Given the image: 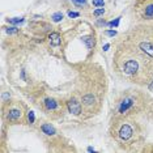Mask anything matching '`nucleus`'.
Listing matches in <instances>:
<instances>
[{"instance_id":"obj_16","label":"nucleus","mask_w":153,"mask_h":153,"mask_svg":"<svg viewBox=\"0 0 153 153\" xmlns=\"http://www.w3.org/2000/svg\"><path fill=\"white\" fill-rule=\"evenodd\" d=\"M72 3L77 7H82V5H85L86 4V0H72Z\"/></svg>"},{"instance_id":"obj_2","label":"nucleus","mask_w":153,"mask_h":153,"mask_svg":"<svg viewBox=\"0 0 153 153\" xmlns=\"http://www.w3.org/2000/svg\"><path fill=\"white\" fill-rule=\"evenodd\" d=\"M132 133H133V131L128 124H123V126L121 127V129H119V137H121L122 140H128V139L132 136Z\"/></svg>"},{"instance_id":"obj_24","label":"nucleus","mask_w":153,"mask_h":153,"mask_svg":"<svg viewBox=\"0 0 153 153\" xmlns=\"http://www.w3.org/2000/svg\"><path fill=\"white\" fill-rule=\"evenodd\" d=\"M88 152H94V148H92V147H88Z\"/></svg>"},{"instance_id":"obj_25","label":"nucleus","mask_w":153,"mask_h":153,"mask_svg":"<svg viewBox=\"0 0 153 153\" xmlns=\"http://www.w3.org/2000/svg\"><path fill=\"white\" fill-rule=\"evenodd\" d=\"M150 89H153V80H152V84H150V86H149Z\"/></svg>"},{"instance_id":"obj_12","label":"nucleus","mask_w":153,"mask_h":153,"mask_svg":"<svg viewBox=\"0 0 153 153\" xmlns=\"http://www.w3.org/2000/svg\"><path fill=\"white\" fill-rule=\"evenodd\" d=\"M53 21L54 22H60V21L63 20V13L62 12H56V13H54L53 15Z\"/></svg>"},{"instance_id":"obj_1","label":"nucleus","mask_w":153,"mask_h":153,"mask_svg":"<svg viewBox=\"0 0 153 153\" xmlns=\"http://www.w3.org/2000/svg\"><path fill=\"white\" fill-rule=\"evenodd\" d=\"M137 69H139V63L136 60H128V62L124 63V67H123L124 73L133 75L137 72Z\"/></svg>"},{"instance_id":"obj_5","label":"nucleus","mask_w":153,"mask_h":153,"mask_svg":"<svg viewBox=\"0 0 153 153\" xmlns=\"http://www.w3.org/2000/svg\"><path fill=\"white\" fill-rule=\"evenodd\" d=\"M139 47L141 49L143 53H145L147 55L153 58V44L152 43H149V42H141V43L139 44Z\"/></svg>"},{"instance_id":"obj_8","label":"nucleus","mask_w":153,"mask_h":153,"mask_svg":"<svg viewBox=\"0 0 153 153\" xmlns=\"http://www.w3.org/2000/svg\"><path fill=\"white\" fill-rule=\"evenodd\" d=\"M20 118H21V111L18 109H12L11 111L8 113V115H7V119H8V121H17Z\"/></svg>"},{"instance_id":"obj_23","label":"nucleus","mask_w":153,"mask_h":153,"mask_svg":"<svg viewBox=\"0 0 153 153\" xmlns=\"http://www.w3.org/2000/svg\"><path fill=\"white\" fill-rule=\"evenodd\" d=\"M109 49H110V44H109V43H106L105 46H103V51H107Z\"/></svg>"},{"instance_id":"obj_3","label":"nucleus","mask_w":153,"mask_h":153,"mask_svg":"<svg viewBox=\"0 0 153 153\" xmlns=\"http://www.w3.org/2000/svg\"><path fill=\"white\" fill-rule=\"evenodd\" d=\"M67 106H68V111H69L71 114L79 115L80 113H81V105H80V102H77L76 100H71Z\"/></svg>"},{"instance_id":"obj_17","label":"nucleus","mask_w":153,"mask_h":153,"mask_svg":"<svg viewBox=\"0 0 153 153\" xmlns=\"http://www.w3.org/2000/svg\"><path fill=\"white\" fill-rule=\"evenodd\" d=\"M28 119H29V123H34V121H35L34 111H29V113H28Z\"/></svg>"},{"instance_id":"obj_4","label":"nucleus","mask_w":153,"mask_h":153,"mask_svg":"<svg viewBox=\"0 0 153 153\" xmlns=\"http://www.w3.org/2000/svg\"><path fill=\"white\" fill-rule=\"evenodd\" d=\"M49 41H50V44L54 47H58L60 46V43H62V38H60V34L59 33H51L50 35H49Z\"/></svg>"},{"instance_id":"obj_21","label":"nucleus","mask_w":153,"mask_h":153,"mask_svg":"<svg viewBox=\"0 0 153 153\" xmlns=\"http://www.w3.org/2000/svg\"><path fill=\"white\" fill-rule=\"evenodd\" d=\"M68 16H69L71 18H76V17H79V16H80V13H79V12H72V11H69V12H68Z\"/></svg>"},{"instance_id":"obj_10","label":"nucleus","mask_w":153,"mask_h":153,"mask_svg":"<svg viewBox=\"0 0 153 153\" xmlns=\"http://www.w3.org/2000/svg\"><path fill=\"white\" fill-rule=\"evenodd\" d=\"M41 128H42V132L46 133V135H55V128H54L51 124L46 123V124H43Z\"/></svg>"},{"instance_id":"obj_9","label":"nucleus","mask_w":153,"mask_h":153,"mask_svg":"<svg viewBox=\"0 0 153 153\" xmlns=\"http://www.w3.org/2000/svg\"><path fill=\"white\" fill-rule=\"evenodd\" d=\"M44 106L47 110H55L58 107V102L54 98H46L44 100Z\"/></svg>"},{"instance_id":"obj_19","label":"nucleus","mask_w":153,"mask_h":153,"mask_svg":"<svg viewBox=\"0 0 153 153\" xmlns=\"http://www.w3.org/2000/svg\"><path fill=\"white\" fill-rule=\"evenodd\" d=\"M103 13H105V9H103V8H98V9H96V11L93 12V15L96 16V17H98V16L103 15Z\"/></svg>"},{"instance_id":"obj_18","label":"nucleus","mask_w":153,"mask_h":153,"mask_svg":"<svg viewBox=\"0 0 153 153\" xmlns=\"http://www.w3.org/2000/svg\"><path fill=\"white\" fill-rule=\"evenodd\" d=\"M92 3H93V5H96V7H103L105 5V0H93Z\"/></svg>"},{"instance_id":"obj_13","label":"nucleus","mask_w":153,"mask_h":153,"mask_svg":"<svg viewBox=\"0 0 153 153\" xmlns=\"http://www.w3.org/2000/svg\"><path fill=\"white\" fill-rule=\"evenodd\" d=\"M145 17H153V4H149V5L145 8Z\"/></svg>"},{"instance_id":"obj_14","label":"nucleus","mask_w":153,"mask_h":153,"mask_svg":"<svg viewBox=\"0 0 153 153\" xmlns=\"http://www.w3.org/2000/svg\"><path fill=\"white\" fill-rule=\"evenodd\" d=\"M121 18H122V17L115 18V20H113V21H110V22H107V25H109V26H111V28H118V25H119V22H121Z\"/></svg>"},{"instance_id":"obj_15","label":"nucleus","mask_w":153,"mask_h":153,"mask_svg":"<svg viewBox=\"0 0 153 153\" xmlns=\"http://www.w3.org/2000/svg\"><path fill=\"white\" fill-rule=\"evenodd\" d=\"M9 24H13V25H17V24H22L24 22V18H18V17H15V18H9Z\"/></svg>"},{"instance_id":"obj_7","label":"nucleus","mask_w":153,"mask_h":153,"mask_svg":"<svg viewBox=\"0 0 153 153\" xmlns=\"http://www.w3.org/2000/svg\"><path fill=\"white\" fill-rule=\"evenodd\" d=\"M81 39H82V42L85 43V46L88 47V49H93V47L96 46V41H94L93 35H84Z\"/></svg>"},{"instance_id":"obj_20","label":"nucleus","mask_w":153,"mask_h":153,"mask_svg":"<svg viewBox=\"0 0 153 153\" xmlns=\"http://www.w3.org/2000/svg\"><path fill=\"white\" fill-rule=\"evenodd\" d=\"M7 33H8V34H16V33H18V29L16 26L8 28V29H7Z\"/></svg>"},{"instance_id":"obj_22","label":"nucleus","mask_w":153,"mask_h":153,"mask_svg":"<svg viewBox=\"0 0 153 153\" xmlns=\"http://www.w3.org/2000/svg\"><path fill=\"white\" fill-rule=\"evenodd\" d=\"M105 34L109 35V37H115L117 35V30H106Z\"/></svg>"},{"instance_id":"obj_6","label":"nucleus","mask_w":153,"mask_h":153,"mask_svg":"<svg viewBox=\"0 0 153 153\" xmlns=\"http://www.w3.org/2000/svg\"><path fill=\"white\" fill-rule=\"evenodd\" d=\"M132 105H133L132 98H126V100H123V101H122L121 106H119V111H121L122 114H124V113H126L127 110H128Z\"/></svg>"},{"instance_id":"obj_11","label":"nucleus","mask_w":153,"mask_h":153,"mask_svg":"<svg viewBox=\"0 0 153 153\" xmlns=\"http://www.w3.org/2000/svg\"><path fill=\"white\" fill-rule=\"evenodd\" d=\"M94 101H96V98H94L93 94H86V96L82 97V102H84V105H86V106H92L94 103Z\"/></svg>"}]
</instances>
